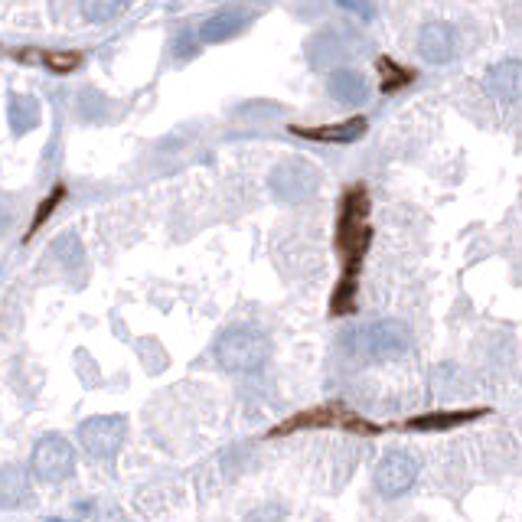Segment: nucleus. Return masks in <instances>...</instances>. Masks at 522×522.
Instances as JSON below:
<instances>
[{"label": "nucleus", "instance_id": "1", "mask_svg": "<svg viewBox=\"0 0 522 522\" xmlns=\"http://www.w3.org/2000/svg\"><path fill=\"white\" fill-rule=\"evenodd\" d=\"M372 242V226H369V193L363 186H353V190L343 193L340 200V216H337V248L343 258V275L337 284V294H333V314H350L356 301V278L359 265H363V255L369 252Z\"/></svg>", "mask_w": 522, "mask_h": 522}, {"label": "nucleus", "instance_id": "15", "mask_svg": "<svg viewBox=\"0 0 522 522\" xmlns=\"http://www.w3.org/2000/svg\"><path fill=\"white\" fill-rule=\"evenodd\" d=\"M480 415H487V408H474V412H434V415H418L408 421L405 428L412 431H444V428H457V425H467Z\"/></svg>", "mask_w": 522, "mask_h": 522}, {"label": "nucleus", "instance_id": "16", "mask_svg": "<svg viewBox=\"0 0 522 522\" xmlns=\"http://www.w3.org/2000/svg\"><path fill=\"white\" fill-rule=\"evenodd\" d=\"M7 115H10V124H14V134H27L40 124V108H36V102L27 95H10Z\"/></svg>", "mask_w": 522, "mask_h": 522}, {"label": "nucleus", "instance_id": "10", "mask_svg": "<svg viewBox=\"0 0 522 522\" xmlns=\"http://www.w3.org/2000/svg\"><path fill=\"white\" fill-rule=\"evenodd\" d=\"M297 138H307V141H327V144H353L366 134V118L356 115V118H346V121H333V124H320V128H291Z\"/></svg>", "mask_w": 522, "mask_h": 522}, {"label": "nucleus", "instance_id": "13", "mask_svg": "<svg viewBox=\"0 0 522 522\" xmlns=\"http://www.w3.org/2000/svg\"><path fill=\"white\" fill-rule=\"evenodd\" d=\"M245 23L248 20H245V14H239V10H222V14L203 20L200 36H203V43H229L245 30Z\"/></svg>", "mask_w": 522, "mask_h": 522}, {"label": "nucleus", "instance_id": "11", "mask_svg": "<svg viewBox=\"0 0 522 522\" xmlns=\"http://www.w3.org/2000/svg\"><path fill=\"white\" fill-rule=\"evenodd\" d=\"M33 503L30 474L20 464L0 467V509H23Z\"/></svg>", "mask_w": 522, "mask_h": 522}, {"label": "nucleus", "instance_id": "20", "mask_svg": "<svg viewBox=\"0 0 522 522\" xmlns=\"http://www.w3.org/2000/svg\"><path fill=\"white\" fill-rule=\"evenodd\" d=\"M242 522H288V509L278 506V503H268V506L252 509Z\"/></svg>", "mask_w": 522, "mask_h": 522}, {"label": "nucleus", "instance_id": "22", "mask_svg": "<svg viewBox=\"0 0 522 522\" xmlns=\"http://www.w3.org/2000/svg\"><path fill=\"white\" fill-rule=\"evenodd\" d=\"M337 4L343 10H353V14H359V17H372V4H369V0H337Z\"/></svg>", "mask_w": 522, "mask_h": 522}, {"label": "nucleus", "instance_id": "12", "mask_svg": "<svg viewBox=\"0 0 522 522\" xmlns=\"http://www.w3.org/2000/svg\"><path fill=\"white\" fill-rule=\"evenodd\" d=\"M327 89H330L333 98H337V102H343V105H359V102H366L369 82H366L363 72H356V69H337V72L330 76Z\"/></svg>", "mask_w": 522, "mask_h": 522}, {"label": "nucleus", "instance_id": "7", "mask_svg": "<svg viewBox=\"0 0 522 522\" xmlns=\"http://www.w3.org/2000/svg\"><path fill=\"white\" fill-rule=\"evenodd\" d=\"M301 428H353L359 434H372L376 428L366 425L363 418H356L353 412H346L343 405H320V408H310V412H301L297 418L284 421V425H278L271 434H291V431H301Z\"/></svg>", "mask_w": 522, "mask_h": 522}, {"label": "nucleus", "instance_id": "23", "mask_svg": "<svg viewBox=\"0 0 522 522\" xmlns=\"http://www.w3.org/2000/svg\"><path fill=\"white\" fill-rule=\"evenodd\" d=\"M49 522H62V519H49Z\"/></svg>", "mask_w": 522, "mask_h": 522}, {"label": "nucleus", "instance_id": "6", "mask_svg": "<svg viewBox=\"0 0 522 522\" xmlns=\"http://www.w3.org/2000/svg\"><path fill=\"white\" fill-rule=\"evenodd\" d=\"M317 186L320 173L310 164H304V160H288V164H281L271 173V190L284 203H307L317 193Z\"/></svg>", "mask_w": 522, "mask_h": 522}, {"label": "nucleus", "instance_id": "21", "mask_svg": "<svg viewBox=\"0 0 522 522\" xmlns=\"http://www.w3.org/2000/svg\"><path fill=\"white\" fill-rule=\"evenodd\" d=\"M59 200H62V190H53V193L46 196V200H43V209H40V213H36V222H33V229H30V232H36V229L43 226V222H46V216L53 213V206H56Z\"/></svg>", "mask_w": 522, "mask_h": 522}, {"label": "nucleus", "instance_id": "18", "mask_svg": "<svg viewBox=\"0 0 522 522\" xmlns=\"http://www.w3.org/2000/svg\"><path fill=\"white\" fill-rule=\"evenodd\" d=\"M379 69H382V92L399 89V85H405L408 79H412V72H405L402 66H395L392 59H379Z\"/></svg>", "mask_w": 522, "mask_h": 522}, {"label": "nucleus", "instance_id": "2", "mask_svg": "<svg viewBox=\"0 0 522 522\" xmlns=\"http://www.w3.org/2000/svg\"><path fill=\"white\" fill-rule=\"evenodd\" d=\"M213 353L226 372H258L271 356V340L258 327H229L216 340Z\"/></svg>", "mask_w": 522, "mask_h": 522}, {"label": "nucleus", "instance_id": "3", "mask_svg": "<svg viewBox=\"0 0 522 522\" xmlns=\"http://www.w3.org/2000/svg\"><path fill=\"white\" fill-rule=\"evenodd\" d=\"M350 346L363 359H372V363H389V359H399L412 350V330L402 320H376L369 327L356 330Z\"/></svg>", "mask_w": 522, "mask_h": 522}, {"label": "nucleus", "instance_id": "8", "mask_svg": "<svg viewBox=\"0 0 522 522\" xmlns=\"http://www.w3.org/2000/svg\"><path fill=\"white\" fill-rule=\"evenodd\" d=\"M418 483V464L415 457H408L402 451H392L382 457V464L376 467V490L385 500H399Z\"/></svg>", "mask_w": 522, "mask_h": 522}, {"label": "nucleus", "instance_id": "9", "mask_svg": "<svg viewBox=\"0 0 522 522\" xmlns=\"http://www.w3.org/2000/svg\"><path fill=\"white\" fill-rule=\"evenodd\" d=\"M418 49H421V56H425L428 62H434V66H444V62H451L454 53H457L454 30L447 27V23H441V20L425 23L421 33H418Z\"/></svg>", "mask_w": 522, "mask_h": 522}, {"label": "nucleus", "instance_id": "14", "mask_svg": "<svg viewBox=\"0 0 522 522\" xmlns=\"http://www.w3.org/2000/svg\"><path fill=\"white\" fill-rule=\"evenodd\" d=\"M519 82H522V72H519V62L509 59V62H500L490 76H487V89L503 98V102H516L519 98Z\"/></svg>", "mask_w": 522, "mask_h": 522}, {"label": "nucleus", "instance_id": "5", "mask_svg": "<svg viewBox=\"0 0 522 522\" xmlns=\"http://www.w3.org/2000/svg\"><path fill=\"white\" fill-rule=\"evenodd\" d=\"M124 438H128V418L124 415H95L79 425V444L82 451L95 461H111Z\"/></svg>", "mask_w": 522, "mask_h": 522}, {"label": "nucleus", "instance_id": "17", "mask_svg": "<svg viewBox=\"0 0 522 522\" xmlns=\"http://www.w3.org/2000/svg\"><path fill=\"white\" fill-rule=\"evenodd\" d=\"M124 10V0H82V17L92 23H105Z\"/></svg>", "mask_w": 522, "mask_h": 522}, {"label": "nucleus", "instance_id": "19", "mask_svg": "<svg viewBox=\"0 0 522 522\" xmlns=\"http://www.w3.org/2000/svg\"><path fill=\"white\" fill-rule=\"evenodd\" d=\"M43 62H46V66L53 69V72H59V76H69V72L79 69L82 56H79V53H46Z\"/></svg>", "mask_w": 522, "mask_h": 522}, {"label": "nucleus", "instance_id": "4", "mask_svg": "<svg viewBox=\"0 0 522 522\" xmlns=\"http://www.w3.org/2000/svg\"><path fill=\"white\" fill-rule=\"evenodd\" d=\"M30 474L43 483H62L76 474V447L62 434H43L30 454Z\"/></svg>", "mask_w": 522, "mask_h": 522}]
</instances>
